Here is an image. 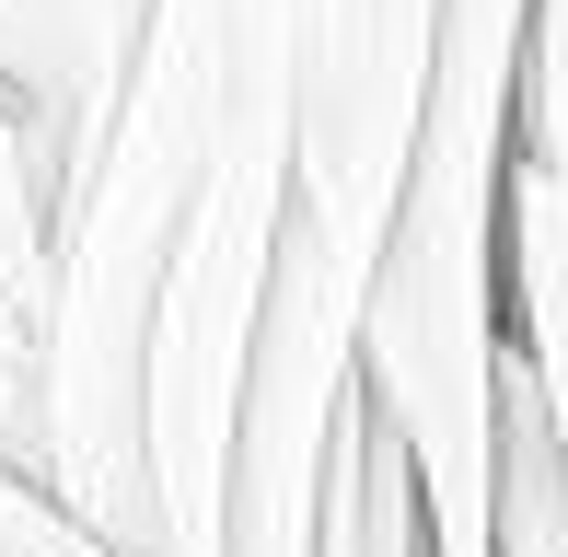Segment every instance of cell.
I'll use <instances>...</instances> for the list:
<instances>
[{
	"label": "cell",
	"instance_id": "obj_1",
	"mask_svg": "<svg viewBox=\"0 0 568 557\" xmlns=\"http://www.w3.org/2000/svg\"><path fill=\"white\" fill-rule=\"evenodd\" d=\"M302 0H140L47 210L36 488L116 557H210L221 418L291 151Z\"/></svg>",
	"mask_w": 568,
	"mask_h": 557
},
{
	"label": "cell",
	"instance_id": "obj_5",
	"mask_svg": "<svg viewBox=\"0 0 568 557\" xmlns=\"http://www.w3.org/2000/svg\"><path fill=\"white\" fill-rule=\"evenodd\" d=\"M499 325H510V361H523L557 476H568V198L523 151H510V186H499Z\"/></svg>",
	"mask_w": 568,
	"mask_h": 557
},
{
	"label": "cell",
	"instance_id": "obj_6",
	"mask_svg": "<svg viewBox=\"0 0 568 557\" xmlns=\"http://www.w3.org/2000/svg\"><path fill=\"white\" fill-rule=\"evenodd\" d=\"M314 557H429L418 523V476L383 442L372 418H337V453H325V499H314Z\"/></svg>",
	"mask_w": 568,
	"mask_h": 557
},
{
	"label": "cell",
	"instance_id": "obj_7",
	"mask_svg": "<svg viewBox=\"0 0 568 557\" xmlns=\"http://www.w3.org/2000/svg\"><path fill=\"white\" fill-rule=\"evenodd\" d=\"M487 557H568V476L546 442V407H534L523 361L499 384V476H487Z\"/></svg>",
	"mask_w": 568,
	"mask_h": 557
},
{
	"label": "cell",
	"instance_id": "obj_4",
	"mask_svg": "<svg viewBox=\"0 0 568 557\" xmlns=\"http://www.w3.org/2000/svg\"><path fill=\"white\" fill-rule=\"evenodd\" d=\"M140 36V0H0V117L23 129L59 210V174L82 163L93 117L116 93V59Z\"/></svg>",
	"mask_w": 568,
	"mask_h": 557
},
{
	"label": "cell",
	"instance_id": "obj_3",
	"mask_svg": "<svg viewBox=\"0 0 568 557\" xmlns=\"http://www.w3.org/2000/svg\"><path fill=\"white\" fill-rule=\"evenodd\" d=\"M510 82H523V0H442L372 314H359V418L418 476L429 557H487L499 384H510V325H499Z\"/></svg>",
	"mask_w": 568,
	"mask_h": 557
},
{
	"label": "cell",
	"instance_id": "obj_2",
	"mask_svg": "<svg viewBox=\"0 0 568 557\" xmlns=\"http://www.w3.org/2000/svg\"><path fill=\"white\" fill-rule=\"evenodd\" d=\"M442 0H302L291 36V151H278L267 267H255L244 361L221 418L210 557H314V499L337 418L359 407V314H372L383 221L429 82Z\"/></svg>",
	"mask_w": 568,
	"mask_h": 557
},
{
	"label": "cell",
	"instance_id": "obj_8",
	"mask_svg": "<svg viewBox=\"0 0 568 557\" xmlns=\"http://www.w3.org/2000/svg\"><path fill=\"white\" fill-rule=\"evenodd\" d=\"M0 557H116V546L93 535L82 512H59L36 476H12V465H0Z\"/></svg>",
	"mask_w": 568,
	"mask_h": 557
}]
</instances>
